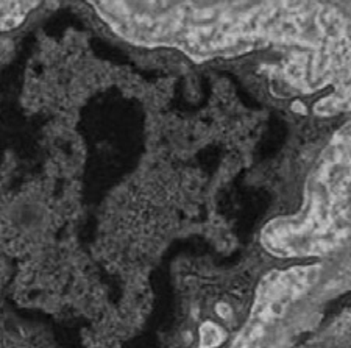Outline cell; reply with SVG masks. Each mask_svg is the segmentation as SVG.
Listing matches in <instances>:
<instances>
[{"instance_id": "6da1fadb", "label": "cell", "mask_w": 351, "mask_h": 348, "mask_svg": "<svg viewBox=\"0 0 351 348\" xmlns=\"http://www.w3.org/2000/svg\"><path fill=\"white\" fill-rule=\"evenodd\" d=\"M200 333H202L203 348H213L222 342V331H220L216 325H213L211 322H206L203 325Z\"/></svg>"}]
</instances>
